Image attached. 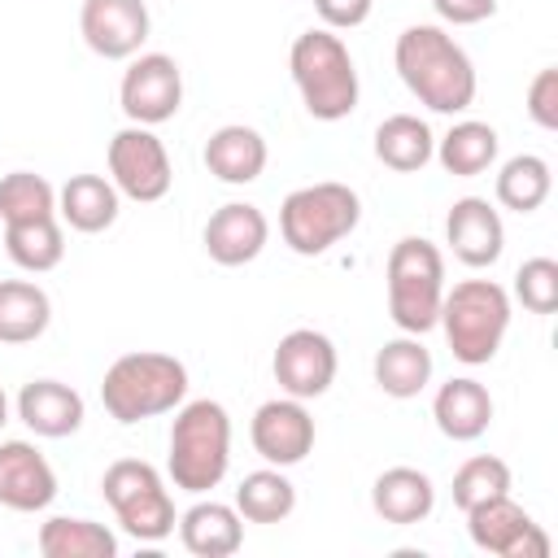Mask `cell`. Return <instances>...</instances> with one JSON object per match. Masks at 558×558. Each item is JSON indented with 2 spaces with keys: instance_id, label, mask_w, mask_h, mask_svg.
I'll use <instances>...</instances> for the list:
<instances>
[{
  "instance_id": "cell-1",
  "label": "cell",
  "mask_w": 558,
  "mask_h": 558,
  "mask_svg": "<svg viewBox=\"0 0 558 558\" xmlns=\"http://www.w3.org/2000/svg\"><path fill=\"white\" fill-rule=\"evenodd\" d=\"M392 61L410 96H418V105H427L432 113H462L475 105V65L449 31L427 22L405 26L397 35Z\"/></svg>"
},
{
  "instance_id": "cell-2",
  "label": "cell",
  "mask_w": 558,
  "mask_h": 558,
  "mask_svg": "<svg viewBox=\"0 0 558 558\" xmlns=\"http://www.w3.org/2000/svg\"><path fill=\"white\" fill-rule=\"evenodd\" d=\"M187 397V366L170 353H122L105 379H100V401L109 410V418L118 423H144L157 414H170L174 405H183Z\"/></svg>"
},
{
  "instance_id": "cell-3",
  "label": "cell",
  "mask_w": 558,
  "mask_h": 558,
  "mask_svg": "<svg viewBox=\"0 0 558 558\" xmlns=\"http://www.w3.org/2000/svg\"><path fill=\"white\" fill-rule=\"evenodd\" d=\"M231 466V418L218 401L201 397L179 405L174 423H170V453H166V471L170 484L183 493H209L222 484Z\"/></svg>"
},
{
  "instance_id": "cell-4",
  "label": "cell",
  "mask_w": 558,
  "mask_h": 558,
  "mask_svg": "<svg viewBox=\"0 0 558 558\" xmlns=\"http://www.w3.org/2000/svg\"><path fill=\"white\" fill-rule=\"evenodd\" d=\"M292 83L301 92V105L318 122H340L357 109V70L340 35L331 31H305L292 39L288 52Z\"/></svg>"
},
{
  "instance_id": "cell-5",
  "label": "cell",
  "mask_w": 558,
  "mask_h": 558,
  "mask_svg": "<svg viewBox=\"0 0 558 558\" xmlns=\"http://www.w3.org/2000/svg\"><path fill=\"white\" fill-rule=\"evenodd\" d=\"M436 323L445 327V340L458 362L484 366L497 357L510 331V292L493 279H462L445 292Z\"/></svg>"
},
{
  "instance_id": "cell-6",
  "label": "cell",
  "mask_w": 558,
  "mask_h": 558,
  "mask_svg": "<svg viewBox=\"0 0 558 558\" xmlns=\"http://www.w3.org/2000/svg\"><path fill=\"white\" fill-rule=\"evenodd\" d=\"M445 301V257L432 240L405 235L388 253V314L405 336L436 327Z\"/></svg>"
},
{
  "instance_id": "cell-7",
  "label": "cell",
  "mask_w": 558,
  "mask_h": 558,
  "mask_svg": "<svg viewBox=\"0 0 558 558\" xmlns=\"http://www.w3.org/2000/svg\"><path fill=\"white\" fill-rule=\"evenodd\" d=\"M362 218V201L349 183H310L283 196L279 205V235L292 253L318 257L331 244H340Z\"/></svg>"
},
{
  "instance_id": "cell-8",
  "label": "cell",
  "mask_w": 558,
  "mask_h": 558,
  "mask_svg": "<svg viewBox=\"0 0 558 558\" xmlns=\"http://www.w3.org/2000/svg\"><path fill=\"white\" fill-rule=\"evenodd\" d=\"M100 488H105V501L113 506V514H118L126 536H135L144 545H157V541H166L174 532V523H179L174 497H170V488H166V480L157 475L153 462L118 458L105 471Z\"/></svg>"
},
{
  "instance_id": "cell-9",
  "label": "cell",
  "mask_w": 558,
  "mask_h": 558,
  "mask_svg": "<svg viewBox=\"0 0 558 558\" xmlns=\"http://www.w3.org/2000/svg\"><path fill=\"white\" fill-rule=\"evenodd\" d=\"M109 179L122 196L140 201V205H153L170 192L174 183V170H170V153L166 144L153 135V126H122L113 140H109Z\"/></svg>"
},
{
  "instance_id": "cell-10",
  "label": "cell",
  "mask_w": 558,
  "mask_h": 558,
  "mask_svg": "<svg viewBox=\"0 0 558 558\" xmlns=\"http://www.w3.org/2000/svg\"><path fill=\"white\" fill-rule=\"evenodd\" d=\"M466 532L475 549L497 554V558H549V536L541 532V523H532V514L510 493L471 506Z\"/></svg>"
},
{
  "instance_id": "cell-11",
  "label": "cell",
  "mask_w": 558,
  "mask_h": 558,
  "mask_svg": "<svg viewBox=\"0 0 558 558\" xmlns=\"http://www.w3.org/2000/svg\"><path fill=\"white\" fill-rule=\"evenodd\" d=\"M118 100H122V113L135 126H161V122H170L179 113V105H183V74L174 65V57H166V52L135 57L126 65V74H122Z\"/></svg>"
},
{
  "instance_id": "cell-12",
  "label": "cell",
  "mask_w": 558,
  "mask_h": 558,
  "mask_svg": "<svg viewBox=\"0 0 558 558\" xmlns=\"http://www.w3.org/2000/svg\"><path fill=\"white\" fill-rule=\"evenodd\" d=\"M270 371H275V384L283 388V397L314 401L336 384V344L314 327H296L279 340Z\"/></svg>"
},
{
  "instance_id": "cell-13",
  "label": "cell",
  "mask_w": 558,
  "mask_h": 558,
  "mask_svg": "<svg viewBox=\"0 0 558 558\" xmlns=\"http://www.w3.org/2000/svg\"><path fill=\"white\" fill-rule=\"evenodd\" d=\"M148 4L144 0H83L78 31L83 44L105 61H126L148 39Z\"/></svg>"
},
{
  "instance_id": "cell-14",
  "label": "cell",
  "mask_w": 558,
  "mask_h": 558,
  "mask_svg": "<svg viewBox=\"0 0 558 558\" xmlns=\"http://www.w3.org/2000/svg\"><path fill=\"white\" fill-rule=\"evenodd\" d=\"M253 449L270 462V466H296L305 462V453L314 449V418L305 410V401L296 397H275L262 401L253 414Z\"/></svg>"
},
{
  "instance_id": "cell-15",
  "label": "cell",
  "mask_w": 558,
  "mask_h": 558,
  "mask_svg": "<svg viewBox=\"0 0 558 558\" xmlns=\"http://www.w3.org/2000/svg\"><path fill=\"white\" fill-rule=\"evenodd\" d=\"M57 497V471L31 440H0V506L17 514L48 510Z\"/></svg>"
},
{
  "instance_id": "cell-16",
  "label": "cell",
  "mask_w": 558,
  "mask_h": 558,
  "mask_svg": "<svg viewBox=\"0 0 558 558\" xmlns=\"http://www.w3.org/2000/svg\"><path fill=\"white\" fill-rule=\"evenodd\" d=\"M445 240L453 248V257L471 270H484L501 257L506 248V227H501V214L484 201V196H462L449 205V218H445Z\"/></svg>"
},
{
  "instance_id": "cell-17",
  "label": "cell",
  "mask_w": 558,
  "mask_h": 558,
  "mask_svg": "<svg viewBox=\"0 0 558 558\" xmlns=\"http://www.w3.org/2000/svg\"><path fill=\"white\" fill-rule=\"evenodd\" d=\"M266 240H270V222L248 201H231V205L214 209L209 222H205V253L218 266H244V262H253L266 248Z\"/></svg>"
},
{
  "instance_id": "cell-18",
  "label": "cell",
  "mask_w": 558,
  "mask_h": 558,
  "mask_svg": "<svg viewBox=\"0 0 558 558\" xmlns=\"http://www.w3.org/2000/svg\"><path fill=\"white\" fill-rule=\"evenodd\" d=\"M17 418L48 440L74 436L83 427V397L61 379H31L17 392Z\"/></svg>"
},
{
  "instance_id": "cell-19",
  "label": "cell",
  "mask_w": 558,
  "mask_h": 558,
  "mask_svg": "<svg viewBox=\"0 0 558 558\" xmlns=\"http://www.w3.org/2000/svg\"><path fill=\"white\" fill-rule=\"evenodd\" d=\"M179 541L196 558H231L244 545V519L227 501H196L179 514Z\"/></svg>"
},
{
  "instance_id": "cell-20",
  "label": "cell",
  "mask_w": 558,
  "mask_h": 558,
  "mask_svg": "<svg viewBox=\"0 0 558 558\" xmlns=\"http://www.w3.org/2000/svg\"><path fill=\"white\" fill-rule=\"evenodd\" d=\"M432 418L449 440H480L493 423V397L480 379L458 375V379L440 384V392L432 401Z\"/></svg>"
},
{
  "instance_id": "cell-21",
  "label": "cell",
  "mask_w": 558,
  "mask_h": 558,
  "mask_svg": "<svg viewBox=\"0 0 558 558\" xmlns=\"http://www.w3.org/2000/svg\"><path fill=\"white\" fill-rule=\"evenodd\" d=\"M205 170L222 183H253L262 170H266V140L262 131L244 126V122H231V126H218L209 140H205Z\"/></svg>"
},
{
  "instance_id": "cell-22",
  "label": "cell",
  "mask_w": 558,
  "mask_h": 558,
  "mask_svg": "<svg viewBox=\"0 0 558 558\" xmlns=\"http://www.w3.org/2000/svg\"><path fill=\"white\" fill-rule=\"evenodd\" d=\"M371 506L384 523L410 527V523H423L432 514L436 488L418 466H388L371 488Z\"/></svg>"
},
{
  "instance_id": "cell-23",
  "label": "cell",
  "mask_w": 558,
  "mask_h": 558,
  "mask_svg": "<svg viewBox=\"0 0 558 558\" xmlns=\"http://www.w3.org/2000/svg\"><path fill=\"white\" fill-rule=\"evenodd\" d=\"M118 187L105 174H70L57 192V214L83 235H96L118 222Z\"/></svg>"
},
{
  "instance_id": "cell-24",
  "label": "cell",
  "mask_w": 558,
  "mask_h": 558,
  "mask_svg": "<svg viewBox=\"0 0 558 558\" xmlns=\"http://www.w3.org/2000/svg\"><path fill=\"white\" fill-rule=\"evenodd\" d=\"M52 301L31 279H0V344H31L48 331Z\"/></svg>"
},
{
  "instance_id": "cell-25",
  "label": "cell",
  "mask_w": 558,
  "mask_h": 558,
  "mask_svg": "<svg viewBox=\"0 0 558 558\" xmlns=\"http://www.w3.org/2000/svg\"><path fill=\"white\" fill-rule=\"evenodd\" d=\"M432 153H436V135H432V126H427L423 118H414V113H392V118H384V122L375 126V157H379L388 170H397V174L423 170V166L432 161Z\"/></svg>"
},
{
  "instance_id": "cell-26",
  "label": "cell",
  "mask_w": 558,
  "mask_h": 558,
  "mask_svg": "<svg viewBox=\"0 0 558 558\" xmlns=\"http://www.w3.org/2000/svg\"><path fill=\"white\" fill-rule=\"evenodd\" d=\"M427 379H432V353L423 349L418 336H397L375 353V384L388 397L410 401L427 388Z\"/></svg>"
},
{
  "instance_id": "cell-27",
  "label": "cell",
  "mask_w": 558,
  "mask_h": 558,
  "mask_svg": "<svg viewBox=\"0 0 558 558\" xmlns=\"http://www.w3.org/2000/svg\"><path fill=\"white\" fill-rule=\"evenodd\" d=\"M39 554L44 558H118V536L105 523L57 514L39 527Z\"/></svg>"
},
{
  "instance_id": "cell-28",
  "label": "cell",
  "mask_w": 558,
  "mask_h": 558,
  "mask_svg": "<svg viewBox=\"0 0 558 558\" xmlns=\"http://www.w3.org/2000/svg\"><path fill=\"white\" fill-rule=\"evenodd\" d=\"M453 179H475V174H484L493 161H497V131L488 126V122H458V126H449L445 135H440V144H436V153H432Z\"/></svg>"
},
{
  "instance_id": "cell-29",
  "label": "cell",
  "mask_w": 558,
  "mask_h": 558,
  "mask_svg": "<svg viewBox=\"0 0 558 558\" xmlns=\"http://www.w3.org/2000/svg\"><path fill=\"white\" fill-rule=\"evenodd\" d=\"M235 510L244 523H283L296 510V488L283 475V466L248 471L235 488Z\"/></svg>"
},
{
  "instance_id": "cell-30",
  "label": "cell",
  "mask_w": 558,
  "mask_h": 558,
  "mask_svg": "<svg viewBox=\"0 0 558 558\" xmlns=\"http://www.w3.org/2000/svg\"><path fill=\"white\" fill-rule=\"evenodd\" d=\"M549 187H554V174H549V161L536 157V153H519L510 157L501 170H497V205L510 209V214H532L549 201Z\"/></svg>"
},
{
  "instance_id": "cell-31",
  "label": "cell",
  "mask_w": 558,
  "mask_h": 558,
  "mask_svg": "<svg viewBox=\"0 0 558 558\" xmlns=\"http://www.w3.org/2000/svg\"><path fill=\"white\" fill-rule=\"evenodd\" d=\"M4 248H9V257H13L22 270H31V275H44V270L61 266V257H65V235H61L57 214L31 218V222H9V227H4Z\"/></svg>"
},
{
  "instance_id": "cell-32",
  "label": "cell",
  "mask_w": 558,
  "mask_h": 558,
  "mask_svg": "<svg viewBox=\"0 0 558 558\" xmlns=\"http://www.w3.org/2000/svg\"><path fill=\"white\" fill-rule=\"evenodd\" d=\"M57 214V187L35 170H13L0 179V222H31Z\"/></svg>"
},
{
  "instance_id": "cell-33",
  "label": "cell",
  "mask_w": 558,
  "mask_h": 558,
  "mask_svg": "<svg viewBox=\"0 0 558 558\" xmlns=\"http://www.w3.org/2000/svg\"><path fill=\"white\" fill-rule=\"evenodd\" d=\"M501 493H510V466L493 453H475L453 471V506L462 514L488 497H501Z\"/></svg>"
},
{
  "instance_id": "cell-34",
  "label": "cell",
  "mask_w": 558,
  "mask_h": 558,
  "mask_svg": "<svg viewBox=\"0 0 558 558\" xmlns=\"http://www.w3.org/2000/svg\"><path fill=\"white\" fill-rule=\"evenodd\" d=\"M514 296L523 301L527 314H554L558 310V262L554 257H532L514 270Z\"/></svg>"
},
{
  "instance_id": "cell-35",
  "label": "cell",
  "mask_w": 558,
  "mask_h": 558,
  "mask_svg": "<svg viewBox=\"0 0 558 558\" xmlns=\"http://www.w3.org/2000/svg\"><path fill=\"white\" fill-rule=\"evenodd\" d=\"M527 113L536 126L545 131H558V70L545 65L532 83H527Z\"/></svg>"
},
{
  "instance_id": "cell-36",
  "label": "cell",
  "mask_w": 558,
  "mask_h": 558,
  "mask_svg": "<svg viewBox=\"0 0 558 558\" xmlns=\"http://www.w3.org/2000/svg\"><path fill=\"white\" fill-rule=\"evenodd\" d=\"M371 4L375 0H314V9H318V17H323L327 31H353V26H362L371 17Z\"/></svg>"
},
{
  "instance_id": "cell-37",
  "label": "cell",
  "mask_w": 558,
  "mask_h": 558,
  "mask_svg": "<svg viewBox=\"0 0 558 558\" xmlns=\"http://www.w3.org/2000/svg\"><path fill=\"white\" fill-rule=\"evenodd\" d=\"M432 9L449 26H475V22H484V17L497 13V0H432Z\"/></svg>"
},
{
  "instance_id": "cell-38",
  "label": "cell",
  "mask_w": 558,
  "mask_h": 558,
  "mask_svg": "<svg viewBox=\"0 0 558 558\" xmlns=\"http://www.w3.org/2000/svg\"><path fill=\"white\" fill-rule=\"evenodd\" d=\"M9 423V397H4V388H0V427Z\"/></svg>"
}]
</instances>
